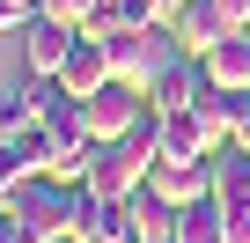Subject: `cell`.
<instances>
[{
  "label": "cell",
  "mask_w": 250,
  "mask_h": 243,
  "mask_svg": "<svg viewBox=\"0 0 250 243\" xmlns=\"http://www.w3.org/2000/svg\"><path fill=\"white\" fill-rule=\"evenodd\" d=\"M140 243H177V236H140Z\"/></svg>",
  "instance_id": "cell-20"
},
{
  "label": "cell",
  "mask_w": 250,
  "mask_h": 243,
  "mask_svg": "<svg viewBox=\"0 0 250 243\" xmlns=\"http://www.w3.org/2000/svg\"><path fill=\"white\" fill-rule=\"evenodd\" d=\"M59 81H66L81 103H88L96 88H110V81H118V59H110V44H103V37H81V44H74V59L59 66Z\"/></svg>",
  "instance_id": "cell-5"
},
{
  "label": "cell",
  "mask_w": 250,
  "mask_h": 243,
  "mask_svg": "<svg viewBox=\"0 0 250 243\" xmlns=\"http://www.w3.org/2000/svg\"><path fill=\"white\" fill-rule=\"evenodd\" d=\"M8 8H15V15H22V22H30V15H37V8H44V0H8Z\"/></svg>",
  "instance_id": "cell-19"
},
{
  "label": "cell",
  "mask_w": 250,
  "mask_h": 243,
  "mask_svg": "<svg viewBox=\"0 0 250 243\" xmlns=\"http://www.w3.org/2000/svg\"><path fill=\"white\" fill-rule=\"evenodd\" d=\"M228 148H250V88H235V140Z\"/></svg>",
  "instance_id": "cell-15"
},
{
  "label": "cell",
  "mask_w": 250,
  "mask_h": 243,
  "mask_svg": "<svg viewBox=\"0 0 250 243\" xmlns=\"http://www.w3.org/2000/svg\"><path fill=\"white\" fill-rule=\"evenodd\" d=\"M177 243H228V206L206 192V199H191V206H177V228H169Z\"/></svg>",
  "instance_id": "cell-10"
},
{
  "label": "cell",
  "mask_w": 250,
  "mask_h": 243,
  "mask_svg": "<svg viewBox=\"0 0 250 243\" xmlns=\"http://www.w3.org/2000/svg\"><path fill=\"white\" fill-rule=\"evenodd\" d=\"M110 59H118V81H133L140 96H155L191 52L177 44V30L169 22H147V30H125V37H110Z\"/></svg>",
  "instance_id": "cell-1"
},
{
  "label": "cell",
  "mask_w": 250,
  "mask_h": 243,
  "mask_svg": "<svg viewBox=\"0 0 250 243\" xmlns=\"http://www.w3.org/2000/svg\"><path fill=\"white\" fill-rule=\"evenodd\" d=\"M140 110H147V96H140L133 81H110V88H96V96L81 103V126H88V140H118V133H133Z\"/></svg>",
  "instance_id": "cell-3"
},
{
  "label": "cell",
  "mask_w": 250,
  "mask_h": 243,
  "mask_svg": "<svg viewBox=\"0 0 250 243\" xmlns=\"http://www.w3.org/2000/svg\"><path fill=\"white\" fill-rule=\"evenodd\" d=\"M206 96H213V74H206V59H184V66H177V74H169V81L147 96V103H155V110H199Z\"/></svg>",
  "instance_id": "cell-8"
},
{
  "label": "cell",
  "mask_w": 250,
  "mask_h": 243,
  "mask_svg": "<svg viewBox=\"0 0 250 243\" xmlns=\"http://www.w3.org/2000/svg\"><path fill=\"white\" fill-rule=\"evenodd\" d=\"M169 30H177V44H184L191 59H206L221 37H235V30H228V15H221V0H184Z\"/></svg>",
  "instance_id": "cell-4"
},
{
  "label": "cell",
  "mask_w": 250,
  "mask_h": 243,
  "mask_svg": "<svg viewBox=\"0 0 250 243\" xmlns=\"http://www.w3.org/2000/svg\"><path fill=\"white\" fill-rule=\"evenodd\" d=\"M74 44H81L74 22H59V15H30V22H22V74H59V66L74 59Z\"/></svg>",
  "instance_id": "cell-2"
},
{
  "label": "cell",
  "mask_w": 250,
  "mask_h": 243,
  "mask_svg": "<svg viewBox=\"0 0 250 243\" xmlns=\"http://www.w3.org/2000/svg\"><path fill=\"white\" fill-rule=\"evenodd\" d=\"M162 155H169V162H199V155H213V140L199 133L191 110H162ZM162 155H155V162H162Z\"/></svg>",
  "instance_id": "cell-11"
},
{
  "label": "cell",
  "mask_w": 250,
  "mask_h": 243,
  "mask_svg": "<svg viewBox=\"0 0 250 243\" xmlns=\"http://www.w3.org/2000/svg\"><path fill=\"white\" fill-rule=\"evenodd\" d=\"M213 199L235 214H250V148H213Z\"/></svg>",
  "instance_id": "cell-6"
},
{
  "label": "cell",
  "mask_w": 250,
  "mask_h": 243,
  "mask_svg": "<svg viewBox=\"0 0 250 243\" xmlns=\"http://www.w3.org/2000/svg\"><path fill=\"white\" fill-rule=\"evenodd\" d=\"M37 15H59V22H74V30H81V22L96 15V0H44Z\"/></svg>",
  "instance_id": "cell-14"
},
{
  "label": "cell",
  "mask_w": 250,
  "mask_h": 243,
  "mask_svg": "<svg viewBox=\"0 0 250 243\" xmlns=\"http://www.w3.org/2000/svg\"><path fill=\"white\" fill-rule=\"evenodd\" d=\"M0 243H37V236H30V228H22V221L8 214V206H0Z\"/></svg>",
  "instance_id": "cell-16"
},
{
  "label": "cell",
  "mask_w": 250,
  "mask_h": 243,
  "mask_svg": "<svg viewBox=\"0 0 250 243\" xmlns=\"http://www.w3.org/2000/svg\"><path fill=\"white\" fill-rule=\"evenodd\" d=\"M228 243H250V214H235V221H228Z\"/></svg>",
  "instance_id": "cell-17"
},
{
  "label": "cell",
  "mask_w": 250,
  "mask_h": 243,
  "mask_svg": "<svg viewBox=\"0 0 250 243\" xmlns=\"http://www.w3.org/2000/svg\"><path fill=\"white\" fill-rule=\"evenodd\" d=\"M52 243H81V236H52Z\"/></svg>",
  "instance_id": "cell-21"
},
{
  "label": "cell",
  "mask_w": 250,
  "mask_h": 243,
  "mask_svg": "<svg viewBox=\"0 0 250 243\" xmlns=\"http://www.w3.org/2000/svg\"><path fill=\"white\" fill-rule=\"evenodd\" d=\"M81 243H140V228H133V206L125 199H96L88 214H81V228H74Z\"/></svg>",
  "instance_id": "cell-9"
},
{
  "label": "cell",
  "mask_w": 250,
  "mask_h": 243,
  "mask_svg": "<svg viewBox=\"0 0 250 243\" xmlns=\"http://www.w3.org/2000/svg\"><path fill=\"white\" fill-rule=\"evenodd\" d=\"M206 74H213V88H250V37H221L213 52H206Z\"/></svg>",
  "instance_id": "cell-12"
},
{
  "label": "cell",
  "mask_w": 250,
  "mask_h": 243,
  "mask_svg": "<svg viewBox=\"0 0 250 243\" xmlns=\"http://www.w3.org/2000/svg\"><path fill=\"white\" fill-rule=\"evenodd\" d=\"M125 206H133V228H140V236H169V228H177V199H162V184H155V177H147L133 199H125Z\"/></svg>",
  "instance_id": "cell-13"
},
{
  "label": "cell",
  "mask_w": 250,
  "mask_h": 243,
  "mask_svg": "<svg viewBox=\"0 0 250 243\" xmlns=\"http://www.w3.org/2000/svg\"><path fill=\"white\" fill-rule=\"evenodd\" d=\"M44 81L52 74H22V81L0 88V133H30L37 118H44Z\"/></svg>",
  "instance_id": "cell-7"
},
{
  "label": "cell",
  "mask_w": 250,
  "mask_h": 243,
  "mask_svg": "<svg viewBox=\"0 0 250 243\" xmlns=\"http://www.w3.org/2000/svg\"><path fill=\"white\" fill-rule=\"evenodd\" d=\"M0 30H22V15H15V8H8V0H0Z\"/></svg>",
  "instance_id": "cell-18"
}]
</instances>
